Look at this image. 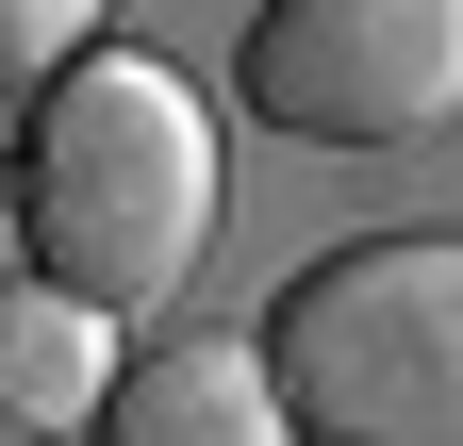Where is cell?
Returning <instances> with one entry per match:
<instances>
[{"instance_id":"cell-1","label":"cell","mask_w":463,"mask_h":446,"mask_svg":"<svg viewBox=\"0 0 463 446\" xmlns=\"http://www.w3.org/2000/svg\"><path fill=\"white\" fill-rule=\"evenodd\" d=\"M17 248L83 314H165L215 248V116L149 50H67L17 116Z\"/></svg>"},{"instance_id":"cell-2","label":"cell","mask_w":463,"mask_h":446,"mask_svg":"<svg viewBox=\"0 0 463 446\" xmlns=\"http://www.w3.org/2000/svg\"><path fill=\"white\" fill-rule=\"evenodd\" d=\"M249 364L298 446H463V248L447 232L315 248L265 298Z\"/></svg>"},{"instance_id":"cell-6","label":"cell","mask_w":463,"mask_h":446,"mask_svg":"<svg viewBox=\"0 0 463 446\" xmlns=\"http://www.w3.org/2000/svg\"><path fill=\"white\" fill-rule=\"evenodd\" d=\"M116 0H0V83H50L67 50H99Z\"/></svg>"},{"instance_id":"cell-4","label":"cell","mask_w":463,"mask_h":446,"mask_svg":"<svg viewBox=\"0 0 463 446\" xmlns=\"http://www.w3.org/2000/svg\"><path fill=\"white\" fill-rule=\"evenodd\" d=\"M83 430L99 446H298L265 364H249V330H149V348H116Z\"/></svg>"},{"instance_id":"cell-3","label":"cell","mask_w":463,"mask_h":446,"mask_svg":"<svg viewBox=\"0 0 463 446\" xmlns=\"http://www.w3.org/2000/svg\"><path fill=\"white\" fill-rule=\"evenodd\" d=\"M249 116L298 149H430L463 116V0H265Z\"/></svg>"},{"instance_id":"cell-5","label":"cell","mask_w":463,"mask_h":446,"mask_svg":"<svg viewBox=\"0 0 463 446\" xmlns=\"http://www.w3.org/2000/svg\"><path fill=\"white\" fill-rule=\"evenodd\" d=\"M99 380H116V314L50 298V282H0V446L83 430V413H99Z\"/></svg>"}]
</instances>
